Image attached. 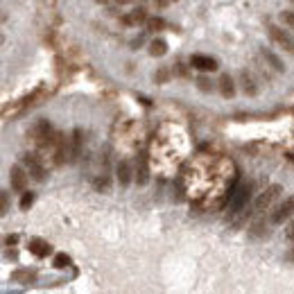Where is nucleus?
<instances>
[{
  "label": "nucleus",
  "mask_w": 294,
  "mask_h": 294,
  "mask_svg": "<svg viewBox=\"0 0 294 294\" xmlns=\"http://www.w3.org/2000/svg\"><path fill=\"white\" fill-rule=\"evenodd\" d=\"M249 195H251V186L249 183H240L231 188L229 193V213H240L249 201Z\"/></svg>",
  "instance_id": "obj_1"
},
{
  "label": "nucleus",
  "mask_w": 294,
  "mask_h": 294,
  "mask_svg": "<svg viewBox=\"0 0 294 294\" xmlns=\"http://www.w3.org/2000/svg\"><path fill=\"white\" fill-rule=\"evenodd\" d=\"M270 39L276 43L278 48H283L285 52L294 54V39H292V34H290L288 29L278 27V25H270Z\"/></svg>",
  "instance_id": "obj_2"
},
{
  "label": "nucleus",
  "mask_w": 294,
  "mask_h": 294,
  "mask_svg": "<svg viewBox=\"0 0 294 294\" xmlns=\"http://www.w3.org/2000/svg\"><path fill=\"white\" fill-rule=\"evenodd\" d=\"M281 190H283V188L278 186V183H271L267 190H263V193H260V197L256 199V204H253V206H256V211L263 213V211H267V208H271V204L278 199Z\"/></svg>",
  "instance_id": "obj_3"
},
{
  "label": "nucleus",
  "mask_w": 294,
  "mask_h": 294,
  "mask_svg": "<svg viewBox=\"0 0 294 294\" xmlns=\"http://www.w3.org/2000/svg\"><path fill=\"white\" fill-rule=\"evenodd\" d=\"M292 215H294V195L292 197H288V199L283 201L276 211H274V215H271V224H283L285 220L292 218Z\"/></svg>",
  "instance_id": "obj_4"
},
{
  "label": "nucleus",
  "mask_w": 294,
  "mask_h": 294,
  "mask_svg": "<svg viewBox=\"0 0 294 294\" xmlns=\"http://www.w3.org/2000/svg\"><path fill=\"white\" fill-rule=\"evenodd\" d=\"M190 66L197 68V71H201V73L218 71V61L213 57H208V54H193V57H190Z\"/></svg>",
  "instance_id": "obj_5"
},
{
  "label": "nucleus",
  "mask_w": 294,
  "mask_h": 294,
  "mask_svg": "<svg viewBox=\"0 0 294 294\" xmlns=\"http://www.w3.org/2000/svg\"><path fill=\"white\" fill-rule=\"evenodd\" d=\"M23 163L27 165V172L32 174L34 181H43V179H46V170H43V165L39 163L36 154H27V156H23Z\"/></svg>",
  "instance_id": "obj_6"
},
{
  "label": "nucleus",
  "mask_w": 294,
  "mask_h": 294,
  "mask_svg": "<svg viewBox=\"0 0 294 294\" xmlns=\"http://www.w3.org/2000/svg\"><path fill=\"white\" fill-rule=\"evenodd\" d=\"M9 179H12V188L16 193H25V186H27V174L23 172L21 165H14L9 170Z\"/></svg>",
  "instance_id": "obj_7"
},
{
  "label": "nucleus",
  "mask_w": 294,
  "mask_h": 294,
  "mask_svg": "<svg viewBox=\"0 0 294 294\" xmlns=\"http://www.w3.org/2000/svg\"><path fill=\"white\" fill-rule=\"evenodd\" d=\"M116 174H118V183H120L122 188H127L131 183V165L127 163V161H120L116 168Z\"/></svg>",
  "instance_id": "obj_8"
},
{
  "label": "nucleus",
  "mask_w": 294,
  "mask_h": 294,
  "mask_svg": "<svg viewBox=\"0 0 294 294\" xmlns=\"http://www.w3.org/2000/svg\"><path fill=\"white\" fill-rule=\"evenodd\" d=\"M260 57H263L265 61H267V64H270L276 73H283V71H285V64H283L281 59H278L276 54L271 52V50H267V48H263V50H260Z\"/></svg>",
  "instance_id": "obj_9"
},
{
  "label": "nucleus",
  "mask_w": 294,
  "mask_h": 294,
  "mask_svg": "<svg viewBox=\"0 0 294 294\" xmlns=\"http://www.w3.org/2000/svg\"><path fill=\"white\" fill-rule=\"evenodd\" d=\"M27 247H29V251L34 253V256H39V258H46L48 253L52 251V247H50L48 242H43V240H36V238H34V240H29V245H27Z\"/></svg>",
  "instance_id": "obj_10"
},
{
  "label": "nucleus",
  "mask_w": 294,
  "mask_h": 294,
  "mask_svg": "<svg viewBox=\"0 0 294 294\" xmlns=\"http://www.w3.org/2000/svg\"><path fill=\"white\" fill-rule=\"evenodd\" d=\"M240 82H242V91H245V93L247 95H258V86H256V79H253L251 75H249L247 71H242L240 73Z\"/></svg>",
  "instance_id": "obj_11"
},
{
  "label": "nucleus",
  "mask_w": 294,
  "mask_h": 294,
  "mask_svg": "<svg viewBox=\"0 0 294 294\" xmlns=\"http://www.w3.org/2000/svg\"><path fill=\"white\" fill-rule=\"evenodd\" d=\"M122 23H124V25L147 23V14H145V9H136V12H131V14H127V16H122Z\"/></svg>",
  "instance_id": "obj_12"
},
{
  "label": "nucleus",
  "mask_w": 294,
  "mask_h": 294,
  "mask_svg": "<svg viewBox=\"0 0 294 294\" xmlns=\"http://www.w3.org/2000/svg\"><path fill=\"white\" fill-rule=\"evenodd\" d=\"M220 91H222L224 98H233V95H235L233 79H231L229 75H222V77H220Z\"/></svg>",
  "instance_id": "obj_13"
},
{
  "label": "nucleus",
  "mask_w": 294,
  "mask_h": 294,
  "mask_svg": "<svg viewBox=\"0 0 294 294\" xmlns=\"http://www.w3.org/2000/svg\"><path fill=\"white\" fill-rule=\"evenodd\" d=\"M149 52H152L154 57H163V54L168 52V43H165L163 39H156V41H152V46H149Z\"/></svg>",
  "instance_id": "obj_14"
},
{
  "label": "nucleus",
  "mask_w": 294,
  "mask_h": 294,
  "mask_svg": "<svg viewBox=\"0 0 294 294\" xmlns=\"http://www.w3.org/2000/svg\"><path fill=\"white\" fill-rule=\"evenodd\" d=\"M136 181H138V186H145V183L149 181V174H147V163H145V159H141V165H138V170H136Z\"/></svg>",
  "instance_id": "obj_15"
},
{
  "label": "nucleus",
  "mask_w": 294,
  "mask_h": 294,
  "mask_svg": "<svg viewBox=\"0 0 294 294\" xmlns=\"http://www.w3.org/2000/svg\"><path fill=\"white\" fill-rule=\"evenodd\" d=\"M34 271H29V270H21V271H14L12 274V281L16 283H29V281H34Z\"/></svg>",
  "instance_id": "obj_16"
},
{
  "label": "nucleus",
  "mask_w": 294,
  "mask_h": 294,
  "mask_svg": "<svg viewBox=\"0 0 294 294\" xmlns=\"http://www.w3.org/2000/svg\"><path fill=\"white\" fill-rule=\"evenodd\" d=\"M68 265H71V258H68L66 253H57V256H54V267H57V270H66Z\"/></svg>",
  "instance_id": "obj_17"
},
{
  "label": "nucleus",
  "mask_w": 294,
  "mask_h": 294,
  "mask_svg": "<svg viewBox=\"0 0 294 294\" xmlns=\"http://www.w3.org/2000/svg\"><path fill=\"white\" fill-rule=\"evenodd\" d=\"M165 27V21L163 18H147V29H152V32H159V29Z\"/></svg>",
  "instance_id": "obj_18"
},
{
  "label": "nucleus",
  "mask_w": 294,
  "mask_h": 294,
  "mask_svg": "<svg viewBox=\"0 0 294 294\" xmlns=\"http://www.w3.org/2000/svg\"><path fill=\"white\" fill-rule=\"evenodd\" d=\"M32 201H34V195H32V193H23V197H21V208L27 211L29 206H32Z\"/></svg>",
  "instance_id": "obj_19"
},
{
  "label": "nucleus",
  "mask_w": 294,
  "mask_h": 294,
  "mask_svg": "<svg viewBox=\"0 0 294 294\" xmlns=\"http://www.w3.org/2000/svg\"><path fill=\"white\" fill-rule=\"evenodd\" d=\"M281 21L288 25L290 29H294V12H283L281 14Z\"/></svg>",
  "instance_id": "obj_20"
},
{
  "label": "nucleus",
  "mask_w": 294,
  "mask_h": 294,
  "mask_svg": "<svg viewBox=\"0 0 294 294\" xmlns=\"http://www.w3.org/2000/svg\"><path fill=\"white\" fill-rule=\"evenodd\" d=\"M197 86H199V91H204V93H208V91H211V82H208V79H206V77H199V79H197Z\"/></svg>",
  "instance_id": "obj_21"
},
{
  "label": "nucleus",
  "mask_w": 294,
  "mask_h": 294,
  "mask_svg": "<svg viewBox=\"0 0 294 294\" xmlns=\"http://www.w3.org/2000/svg\"><path fill=\"white\" fill-rule=\"evenodd\" d=\"M7 211H9V193L5 190V193H2V213H7Z\"/></svg>",
  "instance_id": "obj_22"
},
{
  "label": "nucleus",
  "mask_w": 294,
  "mask_h": 294,
  "mask_svg": "<svg viewBox=\"0 0 294 294\" xmlns=\"http://www.w3.org/2000/svg\"><path fill=\"white\" fill-rule=\"evenodd\" d=\"M285 238H288V240H292V242H294V220H292V224H290L288 229H285Z\"/></svg>",
  "instance_id": "obj_23"
},
{
  "label": "nucleus",
  "mask_w": 294,
  "mask_h": 294,
  "mask_svg": "<svg viewBox=\"0 0 294 294\" xmlns=\"http://www.w3.org/2000/svg\"><path fill=\"white\" fill-rule=\"evenodd\" d=\"M16 240H18L16 235H9V238H7V240H5V242H7V245H14V242H16Z\"/></svg>",
  "instance_id": "obj_24"
},
{
  "label": "nucleus",
  "mask_w": 294,
  "mask_h": 294,
  "mask_svg": "<svg viewBox=\"0 0 294 294\" xmlns=\"http://www.w3.org/2000/svg\"><path fill=\"white\" fill-rule=\"evenodd\" d=\"M98 2H106V0H98Z\"/></svg>",
  "instance_id": "obj_25"
},
{
  "label": "nucleus",
  "mask_w": 294,
  "mask_h": 294,
  "mask_svg": "<svg viewBox=\"0 0 294 294\" xmlns=\"http://www.w3.org/2000/svg\"><path fill=\"white\" fill-rule=\"evenodd\" d=\"M292 2H294V0H292Z\"/></svg>",
  "instance_id": "obj_26"
}]
</instances>
